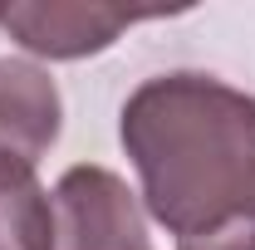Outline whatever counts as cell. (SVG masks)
<instances>
[{
  "mask_svg": "<svg viewBox=\"0 0 255 250\" xmlns=\"http://www.w3.org/2000/svg\"><path fill=\"white\" fill-rule=\"evenodd\" d=\"M147 216L177 250H255V98L216 74L142 79L118 118Z\"/></svg>",
  "mask_w": 255,
  "mask_h": 250,
  "instance_id": "cell-1",
  "label": "cell"
},
{
  "mask_svg": "<svg viewBox=\"0 0 255 250\" xmlns=\"http://www.w3.org/2000/svg\"><path fill=\"white\" fill-rule=\"evenodd\" d=\"M54 250H152L147 211L118 172L79 162L54 182Z\"/></svg>",
  "mask_w": 255,
  "mask_h": 250,
  "instance_id": "cell-2",
  "label": "cell"
},
{
  "mask_svg": "<svg viewBox=\"0 0 255 250\" xmlns=\"http://www.w3.org/2000/svg\"><path fill=\"white\" fill-rule=\"evenodd\" d=\"M167 10H132V5H84V0H10L0 5V30L25 54L39 59H89L118 44V34L137 20H157Z\"/></svg>",
  "mask_w": 255,
  "mask_h": 250,
  "instance_id": "cell-3",
  "label": "cell"
},
{
  "mask_svg": "<svg viewBox=\"0 0 255 250\" xmlns=\"http://www.w3.org/2000/svg\"><path fill=\"white\" fill-rule=\"evenodd\" d=\"M64 103L54 79L30 59H0V157H20L39 167V157L59 142Z\"/></svg>",
  "mask_w": 255,
  "mask_h": 250,
  "instance_id": "cell-4",
  "label": "cell"
},
{
  "mask_svg": "<svg viewBox=\"0 0 255 250\" xmlns=\"http://www.w3.org/2000/svg\"><path fill=\"white\" fill-rule=\"evenodd\" d=\"M0 250H54V196L20 157H0Z\"/></svg>",
  "mask_w": 255,
  "mask_h": 250,
  "instance_id": "cell-5",
  "label": "cell"
}]
</instances>
